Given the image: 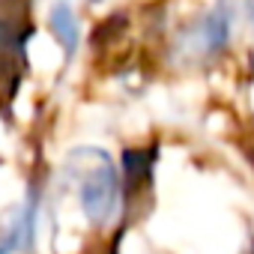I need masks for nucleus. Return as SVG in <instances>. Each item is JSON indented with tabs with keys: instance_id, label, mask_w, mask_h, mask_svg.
<instances>
[{
	"instance_id": "f257e3e1",
	"label": "nucleus",
	"mask_w": 254,
	"mask_h": 254,
	"mask_svg": "<svg viewBox=\"0 0 254 254\" xmlns=\"http://www.w3.org/2000/svg\"><path fill=\"white\" fill-rule=\"evenodd\" d=\"M69 171L78 186L81 209L93 224H108L120 209V180L108 153L87 147L69 156Z\"/></svg>"
},
{
	"instance_id": "f03ea898",
	"label": "nucleus",
	"mask_w": 254,
	"mask_h": 254,
	"mask_svg": "<svg viewBox=\"0 0 254 254\" xmlns=\"http://www.w3.org/2000/svg\"><path fill=\"white\" fill-rule=\"evenodd\" d=\"M197 57H212L218 51H224V45L230 42V12L227 6H215L212 12H206L191 30H189V39H186Z\"/></svg>"
},
{
	"instance_id": "7ed1b4c3",
	"label": "nucleus",
	"mask_w": 254,
	"mask_h": 254,
	"mask_svg": "<svg viewBox=\"0 0 254 254\" xmlns=\"http://www.w3.org/2000/svg\"><path fill=\"white\" fill-rule=\"evenodd\" d=\"M51 33L54 39L60 42V48L66 51V57H72L78 51V42H81V30H78V18L72 12V6L66 3V0H57V3L51 6Z\"/></svg>"
},
{
	"instance_id": "20e7f679",
	"label": "nucleus",
	"mask_w": 254,
	"mask_h": 254,
	"mask_svg": "<svg viewBox=\"0 0 254 254\" xmlns=\"http://www.w3.org/2000/svg\"><path fill=\"white\" fill-rule=\"evenodd\" d=\"M33 212H36V206H33V200H30V203L15 215L9 233L0 236V254H12V251H21V248L30 245V239H33Z\"/></svg>"
},
{
	"instance_id": "39448f33",
	"label": "nucleus",
	"mask_w": 254,
	"mask_h": 254,
	"mask_svg": "<svg viewBox=\"0 0 254 254\" xmlns=\"http://www.w3.org/2000/svg\"><path fill=\"white\" fill-rule=\"evenodd\" d=\"M153 150H126L123 162H126V183H129V189H141L150 183L153 177Z\"/></svg>"
},
{
	"instance_id": "423d86ee",
	"label": "nucleus",
	"mask_w": 254,
	"mask_h": 254,
	"mask_svg": "<svg viewBox=\"0 0 254 254\" xmlns=\"http://www.w3.org/2000/svg\"><path fill=\"white\" fill-rule=\"evenodd\" d=\"M251 18H254V6H251Z\"/></svg>"
}]
</instances>
